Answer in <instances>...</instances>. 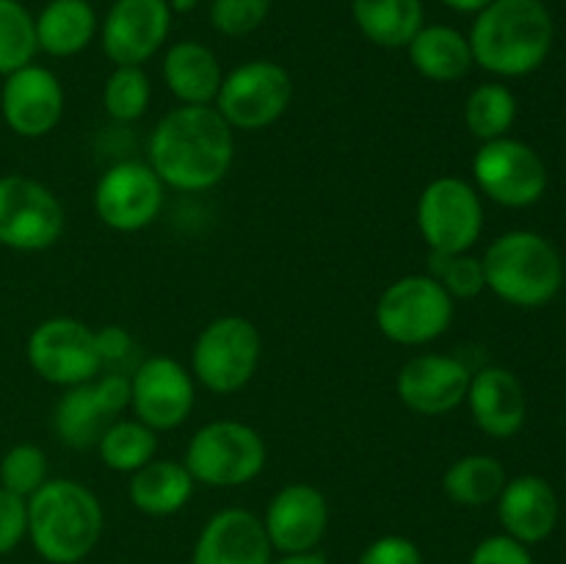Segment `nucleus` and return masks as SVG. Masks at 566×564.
Returning <instances> with one entry per match:
<instances>
[{"instance_id": "obj_1", "label": "nucleus", "mask_w": 566, "mask_h": 564, "mask_svg": "<svg viewBox=\"0 0 566 564\" xmlns=\"http://www.w3.org/2000/svg\"><path fill=\"white\" fill-rule=\"evenodd\" d=\"M232 160L235 130L216 105H177L149 133L147 164L175 191H210L224 180Z\"/></svg>"}, {"instance_id": "obj_2", "label": "nucleus", "mask_w": 566, "mask_h": 564, "mask_svg": "<svg viewBox=\"0 0 566 564\" xmlns=\"http://www.w3.org/2000/svg\"><path fill=\"white\" fill-rule=\"evenodd\" d=\"M473 61L497 77L539 70L553 50L556 25L542 0H492L470 28Z\"/></svg>"}, {"instance_id": "obj_3", "label": "nucleus", "mask_w": 566, "mask_h": 564, "mask_svg": "<svg viewBox=\"0 0 566 564\" xmlns=\"http://www.w3.org/2000/svg\"><path fill=\"white\" fill-rule=\"evenodd\" d=\"M105 529L99 498L75 479H48L28 498V540L50 564H77Z\"/></svg>"}, {"instance_id": "obj_4", "label": "nucleus", "mask_w": 566, "mask_h": 564, "mask_svg": "<svg viewBox=\"0 0 566 564\" xmlns=\"http://www.w3.org/2000/svg\"><path fill=\"white\" fill-rule=\"evenodd\" d=\"M486 288L514 307H545L564 282V260L545 236L531 230H509L486 247Z\"/></svg>"}, {"instance_id": "obj_5", "label": "nucleus", "mask_w": 566, "mask_h": 564, "mask_svg": "<svg viewBox=\"0 0 566 564\" xmlns=\"http://www.w3.org/2000/svg\"><path fill=\"white\" fill-rule=\"evenodd\" d=\"M269 462L263 435L243 420H210L193 431L182 464L197 484L243 487L258 479Z\"/></svg>"}, {"instance_id": "obj_6", "label": "nucleus", "mask_w": 566, "mask_h": 564, "mask_svg": "<svg viewBox=\"0 0 566 564\" xmlns=\"http://www.w3.org/2000/svg\"><path fill=\"white\" fill-rule=\"evenodd\" d=\"M457 302L431 274H407L381 291L374 318L381 335L398 346H426L453 324Z\"/></svg>"}, {"instance_id": "obj_7", "label": "nucleus", "mask_w": 566, "mask_h": 564, "mask_svg": "<svg viewBox=\"0 0 566 564\" xmlns=\"http://www.w3.org/2000/svg\"><path fill=\"white\" fill-rule=\"evenodd\" d=\"M260 354L263 337L252 321L243 315H219L193 341L191 376L216 396H232L254 379Z\"/></svg>"}, {"instance_id": "obj_8", "label": "nucleus", "mask_w": 566, "mask_h": 564, "mask_svg": "<svg viewBox=\"0 0 566 564\" xmlns=\"http://www.w3.org/2000/svg\"><path fill=\"white\" fill-rule=\"evenodd\" d=\"M415 221L429 252H470L484 232V205L473 182L462 177H434L420 191Z\"/></svg>"}, {"instance_id": "obj_9", "label": "nucleus", "mask_w": 566, "mask_h": 564, "mask_svg": "<svg viewBox=\"0 0 566 564\" xmlns=\"http://www.w3.org/2000/svg\"><path fill=\"white\" fill-rule=\"evenodd\" d=\"M291 100V72L276 61L254 59L227 72L213 105L232 130L254 133L282 119Z\"/></svg>"}, {"instance_id": "obj_10", "label": "nucleus", "mask_w": 566, "mask_h": 564, "mask_svg": "<svg viewBox=\"0 0 566 564\" xmlns=\"http://www.w3.org/2000/svg\"><path fill=\"white\" fill-rule=\"evenodd\" d=\"M25 357L39 379L64 390L103 374L97 335L92 326L70 315H55L33 326L25 343Z\"/></svg>"}, {"instance_id": "obj_11", "label": "nucleus", "mask_w": 566, "mask_h": 564, "mask_svg": "<svg viewBox=\"0 0 566 564\" xmlns=\"http://www.w3.org/2000/svg\"><path fill=\"white\" fill-rule=\"evenodd\" d=\"M64 205L44 182L25 175L0 177V247L44 252L64 236Z\"/></svg>"}, {"instance_id": "obj_12", "label": "nucleus", "mask_w": 566, "mask_h": 564, "mask_svg": "<svg viewBox=\"0 0 566 564\" xmlns=\"http://www.w3.org/2000/svg\"><path fill=\"white\" fill-rule=\"evenodd\" d=\"M473 180L475 191L503 208H531L547 191V166L531 144L503 136L473 155Z\"/></svg>"}, {"instance_id": "obj_13", "label": "nucleus", "mask_w": 566, "mask_h": 564, "mask_svg": "<svg viewBox=\"0 0 566 564\" xmlns=\"http://www.w3.org/2000/svg\"><path fill=\"white\" fill-rule=\"evenodd\" d=\"M130 407V376L122 370L66 387L53 409V431L70 448H94L99 435Z\"/></svg>"}, {"instance_id": "obj_14", "label": "nucleus", "mask_w": 566, "mask_h": 564, "mask_svg": "<svg viewBox=\"0 0 566 564\" xmlns=\"http://www.w3.org/2000/svg\"><path fill=\"white\" fill-rule=\"evenodd\" d=\"M166 186L144 160H119L94 186V213L116 232L147 230L164 210Z\"/></svg>"}, {"instance_id": "obj_15", "label": "nucleus", "mask_w": 566, "mask_h": 564, "mask_svg": "<svg viewBox=\"0 0 566 564\" xmlns=\"http://www.w3.org/2000/svg\"><path fill=\"white\" fill-rule=\"evenodd\" d=\"M197 404V387L186 365L177 359L149 357L130 374V407L153 431H171L186 424Z\"/></svg>"}, {"instance_id": "obj_16", "label": "nucleus", "mask_w": 566, "mask_h": 564, "mask_svg": "<svg viewBox=\"0 0 566 564\" xmlns=\"http://www.w3.org/2000/svg\"><path fill=\"white\" fill-rule=\"evenodd\" d=\"M169 31V0H114L99 28V42L114 66H144L164 48Z\"/></svg>"}, {"instance_id": "obj_17", "label": "nucleus", "mask_w": 566, "mask_h": 564, "mask_svg": "<svg viewBox=\"0 0 566 564\" xmlns=\"http://www.w3.org/2000/svg\"><path fill=\"white\" fill-rule=\"evenodd\" d=\"M470 376L473 368L464 359L453 354L426 352L403 363V368L398 370L396 390L407 409L426 418H440L462 407L468 398Z\"/></svg>"}, {"instance_id": "obj_18", "label": "nucleus", "mask_w": 566, "mask_h": 564, "mask_svg": "<svg viewBox=\"0 0 566 564\" xmlns=\"http://www.w3.org/2000/svg\"><path fill=\"white\" fill-rule=\"evenodd\" d=\"M265 534L282 556L313 553L329 529V503L313 484L293 481L274 492L263 514Z\"/></svg>"}, {"instance_id": "obj_19", "label": "nucleus", "mask_w": 566, "mask_h": 564, "mask_svg": "<svg viewBox=\"0 0 566 564\" xmlns=\"http://www.w3.org/2000/svg\"><path fill=\"white\" fill-rule=\"evenodd\" d=\"M0 114L17 136H48L64 116V86L48 66H22L6 75L3 88H0Z\"/></svg>"}, {"instance_id": "obj_20", "label": "nucleus", "mask_w": 566, "mask_h": 564, "mask_svg": "<svg viewBox=\"0 0 566 564\" xmlns=\"http://www.w3.org/2000/svg\"><path fill=\"white\" fill-rule=\"evenodd\" d=\"M274 547L263 518L249 509H221L202 525L191 564H271Z\"/></svg>"}, {"instance_id": "obj_21", "label": "nucleus", "mask_w": 566, "mask_h": 564, "mask_svg": "<svg viewBox=\"0 0 566 564\" xmlns=\"http://www.w3.org/2000/svg\"><path fill=\"white\" fill-rule=\"evenodd\" d=\"M464 404L470 407L473 424L495 440H509L517 435L528 415L523 382L501 365L473 370Z\"/></svg>"}, {"instance_id": "obj_22", "label": "nucleus", "mask_w": 566, "mask_h": 564, "mask_svg": "<svg viewBox=\"0 0 566 564\" xmlns=\"http://www.w3.org/2000/svg\"><path fill=\"white\" fill-rule=\"evenodd\" d=\"M497 518L503 531L523 545L545 542L558 525V495L547 479L523 473L509 479L497 495Z\"/></svg>"}, {"instance_id": "obj_23", "label": "nucleus", "mask_w": 566, "mask_h": 564, "mask_svg": "<svg viewBox=\"0 0 566 564\" xmlns=\"http://www.w3.org/2000/svg\"><path fill=\"white\" fill-rule=\"evenodd\" d=\"M160 75L180 105H213L224 81V70L213 50L193 39L175 42L166 50Z\"/></svg>"}, {"instance_id": "obj_24", "label": "nucleus", "mask_w": 566, "mask_h": 564, "mask_svg": "<svg viewBox=\"0 0 566 564\" xmlns=\"http://www.w3.org/2000/svg\"><path fill=\"white\" fill-rule=\"evenodd\" d=\"M415 72L431 83H457L473 70L470 39L451 25H423L407 44Z\"/></svg>"}, {"instance_id": "obj_25", "label": "nucleus", "mask_w": 566, "mask_h": 564, "mask_svg": "<svg viewBox=\"0 0 566 564\" xmlns=\"http://www.w3.org/2000/svg\"><path fill=\"white\" fill-rule=\"evenodd\" d=\"M193 476L182 462L171 459H153L136 473H130L127 481V495L130 503L142 514L149 518H169L186 509V503L193 495Z\"/></svg>"}, {"instance_id": "obj_26", "label": "nucleus", "mask_w": 566, "mask_h": 564, "mask_svg": "<svg viewBox=\"0 0 566 564\" xmlns=\"http://www.w3.org/2000/svg\"><path fill=\"white\" fill-rule=\"evenodd\" d=\"M97 28V11L88 0H50L36 17L39 50L53 59H72L92 44Z\"/></svg>"}, {"instance_id": "obj_27", "label": "nucleus", "mask_w": 566, "mask_h": 564, "mask_svg": "<svg viewBox=\"0 0 566 564\" xmlns=\"http://www.w3.org/2000/svg\"><path fill=\"white\" fill-rule=\"evenodd\" d=\"M352 14L359 33L385 50L407 48L426 25L423 0H352Z\"/></svg>"}, {"instance_id": "obj_28", "label": "nucleus", "mask_w": 566, "mask_h": 564, "mask_svg": "<svg viewBox=\"0 0 566 564\" xmlns=\"http://www.w3.org/2000/svg\"><path fill=\"white\" fill-rule=\"evenodd\" d=\"M506 481V468L495 457H490V453H468V457H459L448 464L446 476H442V492L457 506L475 509L497 501Z\"/></svg>"}, {"instance_id": "obj_29", "label": "nucleus", "mask_w": 566, "mask_h": 564, "mask_svg": "<svg viewBox=\"0 0 566 564\" xmlns=\"http://www.w3.org/2000/svg\"><path fill=\"white\" fill-rule=\"evenodd\" d=\"M97 453L103 464L116 473H136L158 453V431L149 429L138 418H116L99 435Z\"/></svg>"}, {"instance_id": "obj_30", "label": "nucleus", "mask_w": 566, "mask_h": 564, "mask_svg": "<svg viewBox=\"0 0 566 564\" xmlns=\"http://www.w3.org/2000/svg\"><path fill=\"white\" fill-rule=\"evenodd\" d=\"M514 119L517 97L503 83H481L464 100V125L481 144L509 136Z\"/></svg>"}, {"instance_id": "obj_31", "label": "nucleus", "mask_w": 566, "mask_h": 564, "mask_svg": "<svg viewBox=\"0 0 566 564\" xmlns=\"http://www.w3.org/2000/svg\"><path fill=\"white\" fill-rule=\"evenodd\" d=\"M36 53V17L20 0H0V75L33 64Z\"/></svg>"}, {"instance_id": "obj_32", "label": "nucleus", "mask_w": 566, "mask_h": 564, "mask_svg": "<svg viewBox=\"0 0 566 564\" xmlns=\"http://www.w3.org/2000/svg\"><path fill=\"white\" fill-rule=\"evenodd\" d=\"M153 86L144 66H114L103 88V108L119 125L138 122L149 108Z\"/></svg>"}, {"instance_id": "obj_33", "label": "nucleus", "mask_w": 566, "mask_h": 564, "mask_svg": "<svg viewBox=\"0 0 566 564\" xmlns=\"http://www.w3.org/2000/svg\"><path fill=\"white\" fill-rule=\"evenodd\" d=\"M48 481V453L33 442H17L0 459V487L20 498H31Z\"/></svg>"}, {"instance_id": "obj_34", "label": "nucleus", "mask_w": 566, "mask_h": 564, "mask_svg": "<svg viewBox=\"0 0 566 564\" xmlns=\"http://www.w3.org/2000/svg\"><path fill=\"white\" fill-rule=\"evenodd\" d=\"M426 274L434 276V280L451 293L453 302H457V299H475L486 288L481 258H473L470 252H429V271H426Z\"/></svg>"}, {"instance_id": "obj_35", "label": "nucleus", "mask_w": 566, "mask_h": 564, "mask_svg": "<svg viewBox=\"0 0 566 564\" xmlns=\"http://www.w3.org/2000/svg\"><path fill=\"white\" fill-rule=\"evenodd\" d=\"M271 0H213L210 3V25L221 36H249L265 22Z\"/></svg>"}, {"instance_id": "obj_36", "label": "nucleus", "mask_w": 566, "mask_h": 564, "mask_svg": "<svg viewBox=\"0 0 566 564\" xmlns=\"http://www.w3.org/2000/svg\"><path fill=\"white\" fill-rule=\"evenodd\" d=\"M28 536V501L0 487V556Z\"/></svg>"}, {"instance_id": "obj_37", "label": "nucleus", "mask_w": 566, "mask_h": 564, "mask_svg": "<svg viewBox=\"0 0 566 564\" xmlns=\"http://www.w3.org/2000/svg\"><path fill=\"white\" fill-rule=\"evenodd\" d=\"M357 564H423V553L409 536L387 534L370 542Z\"/></svg>"}, {"instance_id": "obj_38", "label": "nucleus", "mask_w": 566, "mask_h": 564, "mask_svg": "<svg viewBox=\"0 0 566 564\" xmlns=\"http://www.w3.org/2000/svg\"><path fill=\"white\" fill-rule=\"evenodd\" d=\"M470 564H534V558L528 545L512 540L509 534H495L475 545Z\"/></svg>"}, {"instance_id": "obj_39", "label": "nucleus", "mask_w": 566, "mask_h": 564, "mask_svg": "<svg viewBox=\"0 0 566 564\" xmlns=\"http://www.w3.org/2000/svg\"><path fill=\"white\" fill-rule=\"evenodd\" d=\"M94 335H97V348H99V357H103V368L119 370V365L125 363V359L133 354V348H136L130 332L122 330V326L116 324L103 326V330H94Z\"/></svg>"}, {"instance_id": "obj_40", "label": "nucleus", "mask_w": 566, "mask_h": 564, "mask_svg": "<svg viewBox=\"0 0 566 564\" xmlns=\"http://www.w3.org/2000/svg\"><path fill=\"white\" fill-rule=\"evenodd\" d=\"M490 3L492 0H442V6H448L451 11H459V14H479Z\"/></svg>"}, {"instance_id": "obj_41", "label": "nucleus", "mask_w": 566, "mask_h": 564, "mask_svg": "<svg viewBox=\"0 0 566 564\" xmlns=\"http://www.w3.org/2000/svg\"><path fill=\"white\" fill-rule=\"evenodd\" d=\"M271 564H329L321 553H293V556H282Z\"/></svg>"}, {"instance_id": "obj_42", "label": "nucleus", "mask_w": 566, "mask_h": 564, "mask_svg": "<svg viewBox=\"0 0 566 564\" xmlns=\"http://www.w3.org/2000/svg\"><path fill=\"white\" fill-rule=\"evenodd\" d=\"M199 6V0H169V9L171 14H188Z\"/></svg>"}]
</instances>
